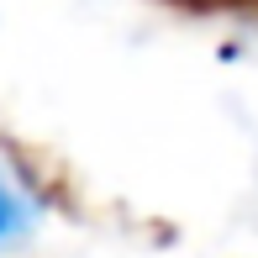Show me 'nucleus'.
<instances>
[{
  "instance_id": "f257e3e1",
  "label": "nucleus",
  "mask_w": 258,
  "mask_h": 258,
  "mask_svg": "<svg viewBox=\"0 0 258 258\" xmlns=\"http://www.w3.org/2000/svg\"><path fill=\"white\" fill-rule=\"evenodd\" d=\"M27 216H32L27 201H21V195L11 190L6 179H0V242H6V237H16V232L27 227Z\"/></svg>"
},
{
  "instance_id": "f03ea898",
  "label": "nucleus",
  "mask_w": 258,
  "mask_h": 258,
  "mask_svg": "<svg viewBox=\"0 0 258 258\" xmlns=\"http://www.w3.org/2000/svg\"><path fill=\"white\" fill-rule=\"evenodd\" d=\"M190 6H216V0H190Z\"/></svg>"
}]
</instances>
